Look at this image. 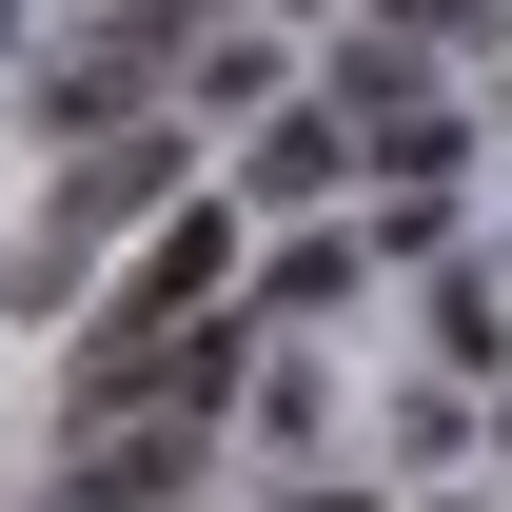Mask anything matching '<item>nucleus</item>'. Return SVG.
<instances>
[{"label": "nucleus", "mask_w": 512, "mask_h": 512, "mask_svg": "<svg viewBox=\"0 0 512 512\" xmlns=\"http://www.w3.org/2000/svg\"><path fill=\"white\" fill-rule=\"evenodd\" d=\"M335 119H434V40H394V20H355V40H335Z\"/></svg>", "instance_id": "nucleus-6"}, {"label": "nucleus", "mask_w": 512, "mask_h": 512, "mask_svg": "<svg viewBox=\"0 0 512 512\" xmlns=\"http://www.w3.org/2000/svg\"><path fill=\"white\" fill-rule=\"evenodd\" d=\"M512 0H394V40H493Z\"/></svg>", "instance_id": "nucleus-9"}, {"label": "nucleus", "mask_w": 512, "mask_h": 512, "mask_svg": "<svg viewBox=\"0 0 512 512\" xmlns=\"http://www.w3.org/2000/svg\"><path fill=\"white\" fill-rule=\"evenodd\" d=\"M335 178H355V119H335V99H276V119H256V158H237V197H276V217H316Z\"/></svg>", "instance_id": "nucleus-4"}, {"label": "nucleus", "mask_w": 512, "mask_h": 512, "mask_svg": "<svg viewBox=\"0 0 512 512\" xmlns=\"http://www.w3.org/2000/svg\"><path fill=\"white\" fill-rule=\"evenodd\" d=\"M197 473H217V434H197V414H79V453H60V512H178Z\"/></svg>", "instance_id": "nucleus-2"}, {"label": "nucleus", "mask_w": 512, "mask_h": 512, "mask_svg": "<svg viewBox=\"0 0 512 512\" xmlns=\"http://www.w3.org/2000/svg\"><path fill=\"white\" fill-rule=\"evenodd\" d=\"M375 256H453V178H375Z\"/></svg>", "instance_id": "nucleus-7"}, {"label": "nucleus", "mask_w": 512, "mask_h": 512, "mask_svg": "<svg viewBox=\"0 0 512 512\" xmlns=\"http://www.w3.org/2000/svg\"><path fill=\"white\" fill-rule=\"evenodd\" d=\"M197 99L217 119H276V40H197Z\"/></svg>", "instance_id": "nucleus-8"}, {"label": "nucleus", "mask_w": 512, "mask_h": 512, "mask_svg": "<svg viewBox=\"0 0 512 512\" xmlns=\"http://www.w3.org/2000/svg\"><path fill=\"white\" fill-rule=\"evenodd\" d=\"M178 178H197V138H158V119H119V138H79V197L20 237V316H40V276H60L79 237H138V217H178Z\"/></svg>", "instance_id": "nucleus-1"}, {"label": "nucleus", "mask_w": 512, "mask_h": 512, "mask_svg": "<svg viewBox=\"0 0 512 512\" xmlns=\"http://www.w3.org/2000/svg\"><path fill=\"white\" fill-rule=\"evenodd\" d=\"M493 434H512V375H493Z\"/></svg>", "instance_id": "nucleus-10"}, {"label": "nucleus", "mask_w": 512, "mask_h": 512, "mask_svg": "<svg viewBox=\"0 0 512 512\" xmlns=\"http://www.w3.org/2000/svg\"><path fill=\"white\" fill-rule=\"evenodd\" d=\"M355 276H375V237H276V256L237 276V316H256V335H296V316H335Z\"/></svg>", "instance_id": "nucleus-5"}, {"label": "nucleus", "mask_w": 512, "mask_h": 512, "mask_svg": "<svg viewBox=\"0 0 512 512\" xmlns=\"http://www.w3.org/2000/svg\"><path fill=\"white\" fill-rule=\"evenodd\" d=\"M217 296H237V217L197 197V217H158V237H138V296H119V316L158 335V316H217Z\"/></svg>", "instance_id": "nucleus-3"}]
</instances>
